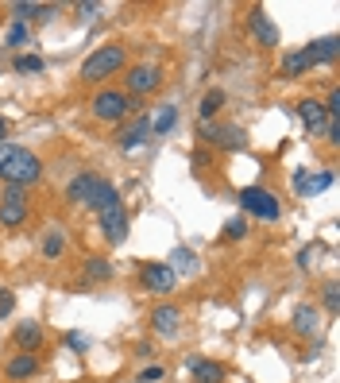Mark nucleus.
<instances>
[{
	"mask_svg": "<svg viewBox=\"0 0 340 383\" xmlns=\"http://www.w3.org/2000/svg\"><path fill=\"white\" fill-rule=\"evenodd\" d=\"M298 117H302V124H306L309 128V132H321V128L325 124H329V117H325V105H317V101L313 97H306V101H302V105H298Z\"/></svg>",
	"mask_w": 340,
	"mask_h": 383,
	"instance_id": "obj_17",
	"label": "nucleus"
},
{
	"mask_svg": "<svg viewBox=\"0 0 340 383\" xmlns=\"http://www.w3.org/2000/svg\"><path fill=\"white\" fill-rule=\"evenodd\" d=\"M329 186H332V171H321V175H317V178H306V186H302V194H306V198H309V194H321V190H329Z\"/></svg>",
	"mask_w": 340,
	"mask_h": 383,
	"instance_id": "obj_25",
	"label": "nucleus"
},
{
	"mask_svg": "<svg viewBox=\"0 0 340 383\" xmlns=\"http://www.w3.org/2000/svg\"><path fill=\"white\" fill-rule=\"evenodd\" d=\"M4 136H8V120L0 117V140H4Z\"/></svg>",
	"mask_w": 340,
	"mask_h": 383,
	"instance_id": "obj_36",
	"label": "nucleus"
},
{
	"mask_svg": "<svg viewBox=\"0 0 340 383\" xmlns=\"http://www.w3.org/2000/svg\"><path fill=\"white\" fill-rule=\"evenodd\" d=\"M62 252H66V233H62V229H50L47 240H43V256H47V259H59Z\"/></svg>",
	"mask_w": 340,
	"mask_h": 383,
	"instance_id": "obj_21",
	"label": "nucleus"
},
{
	"mask_svg": "<svg viewBox=\"0 0 340 383\" xmlns=\"http://www.w3.org/2000/svg\"><path fill=\"white\" fill-rule=\"evenodd\" d=\"M240 205L248 209L251 217H263V221H279V213H282L279 198H274L271 190H263V186H244V190H240Z\"/></svg>",
	"mask_w": 340,
	"mask_h": 383,
	"instance_id": "obj_5",
	"label": "nucleus"
},
{
	"mask_svg": "<svg viewBox=\"0 0 340 383\" xmlns=\"http://www.w3.org/2000/svg\"><path fill=\"white\" fill-rule=\"evenodd\" d=\"M329 143H340V124L337 120H329Z\"/></svg>",
	"mask_w": 340,
	"mask_h": 383,
	"instance_id": "obj_34",
	"label": "nucleus"
},
{
	"mask_svg": "<svg viewBox=\"0 0 340 383\" xmlns=\"http://www.w3.org/2000/svg\"><path fill=\"white\" fill-rule=\"evenodd\" d=\"M163 375H166L163 364H151V368H143V372H140V380H135V383H158Z\"/></svg>",
	"mask_w": 340,
	"mask_h": 383,
	"instance_id": "obj_30",
	"label": "nucleus"
},
{
	"mask_svg": "<svg viewBox=\"0 0 340 383\" xmlns=\"http://www.w3.org/2000/svg\"><path fill=\"white\" fill-rule=\"evenodd\" d=\"M93 186H97V175H93V171H85V175H77L74 182L66 186V198L74 201V205H89V198H93Z\"/></svg>",
	"mask_w": 340,
	"mask_h": 383,
	"instance_id": "obj_18",
	"label": "nucleus"
},
{
	"mask_svg": "<svg viewBox=\"0 0 340 383\" xmlns=\"http://www.w3.org/2000/svg\"><path fill=\"white\" fill-rule=\"evenodd\" d=\"M224 236H228V240H244V236H248V221H244V217H232V221L224 225Z\"/></svg>",
	"mask_w": 340,
	"mask_h": 383,
	"instance_id": "obj_27",
	"label": "nucleus"
},
{
	"mask_svg": "<svg viewBox=\"0 0 340 383\" xmlns=\"http://www.w3.org/2000/svg\"><path fill=\"white\" fill-rule=\"evenodd\" d=\"M306 59H302V50H290V55H286V59H282V74L286 78H298V74H306Z\"/></svg>",
	"mask_w": 340,
	"mask_h": 383,
	"instance_id": "obj_24",
	"label": "nucleus"
},
{
	"mask_svg": "<svg viewBox=\"0 0 340 383\" xmlns=\"http://www.w3.org/2000/svg\"><path fill=\"white\" fill-rule=\"evenodd\" d=\"M251 35L259 39V47H279V27L271 24V16L263 8L251 12Z\"/></svg>",
	"mask_w": 340,
	"mask_h": 383,
	"instance_id": "obj_14",
	"label": "nucleus"
},
{
	"mask_svg": "<svg viewBox=\"0 0 340 383\" xmlns=\"http://www.w3.org/2000/svg\"><path fill=\"white\" fill-rule=\"evenodd\" d=\"M186 372L193 375V383H224V368L205 356H186Z\"/></svg>",
	"mask_w": 340,
	"mask_h": 383,
	"instance_id": "obj_11",
	"label": "nucleus"
},
{
	"mask_svg": "<svg viewBox=\"0 0 340 383\" xmlns=\"http://www.w3.org/2000/svg\"><path fill=\"white\" fill-rule=\"evenodd\" d=\"M128 62V50L120 43H108V47H97L89 59L82 62V82H101V78L117 74L120 66Z\"/></svg>",
	"mask_w": 340,
	"mask_h": 383,
	"instance_id": "obj_3",
	"label": "nucleus"
},
{
	"mask_svg": "<svg viewBox=\"0 0 340 383\" xmlns=\"http://www.w3.org/2000/svg\"><path fill=\"white\" fill-rule=\"evenodd\" d=\"M77 12H82V16H93V12H101V4H89V0H85V4H77Z\"/></svg>",
	"mask_w": 340,
	"mask_h": 383,
	"instance_id": "obj_35",
	"label": "nucleus"
},
{
	"mask_svg": "<svg viewBox=\"0 0 340 383\" xmlns=\"http://www.w3.org/2000/svg\"><path fill=\"white\" fill-rule=\"evenodd\" d=\"M27 221V194L20 186H4V198H0V225L4 229H20Z\"/></svg>",
	"mask_w": 340,
	"mask_h": 383,
	"instance_id": "obj_6",
	"label": "nucleus"
},
{
	"mask_svg": "<svg viewBox=\"0 0 340 383\" xmlns=\"http://www.w3.org/2000/svg\"><path fill=\"white\" fill-rule=\"evenodd\" d=\"M85 279H93V283H108V279H112V263L101 259V256L85 259Z\"/></svg>",
	"mask_w": 340,
	"mask_h": 383,
	"instance_id": "obj_20",
	"label": "nucleus"
},
{
	"mask_svg": "<svg viewBox=\"0 0 340 383\" xmlns=\"http://www.w3.org/2000/svg\"><path fill=\"white\" fill-rule=\"evenodd\" d=\"M201 136H205L209 143H216V147H228V151H240L244 147V128L236 124H224V128H201Z\"/></svg>",
	"mask_w": 340,
	"mask_h": 383,
	"instance_id": "obj_13",
	"label": "nucleus"
},
{
	"mask_svg": "<svg viewBox=\"0 0 340 383\" xmlns=\"http://www.w3.org/2000/svg\"><path fill=\"white\" fill-rule=\"evenodd\" d=\"M147 136H151V120H147V117H135L132 128H124V132L117 136V143H120L124 151H135L143 140H147Z\"/></svg>",
	"mask_w": 340,
	"mask_h": 383,
	"instance_id": "obj_16",
	"label": "nucleus"
},
{
	"mask_svg": "<svg viewBox=\"0 0 340 383\" xmlns=\"http://www.w3.org/2000/svg\"><path fill=\"white\" fill-rule=\"evenodd\" d=\"M321 302H325V310H329V314H337V306H340V291H337V283H329L321 291Z\"/></svg>",
	"mask_w": 340,
	"mask_h": 383,
	"instance_id": "obj_29",
	"label": "nucleus"
},
{
	"mask_svg": "<svg viewBox=\"0 0 340 383\" xmlns=\"http://www.w3.org/2000/svg\"><path fill=\"white\" fill-rule=\"evenodd\" d=\"M151 329H155L158 337H175L178 329H182V310L170 306V302L155 306V310H151Z\"/></svg>",
	"mask_w": 340,
	"mask_h": 383,
	"instance_id": "obj_10",
	"label": "nucleus"
},
{
	"mask_svg": "<svg viewBox=\"0 0 340 383\" xmlns=\"http://www.w3.org/2000/svg\"><path fill=\"white\" fill-rule=\"evenodd\" d=\"M16 345H20V352H35L43 345V325L39 321H20L16 325Z\"/></svg>",
	"mask_w": 340,
	"mask_h": 383,
	"instance_id": "obj_19",
	"label": "nucleus"
},
{
	"mask_svg": "<svg viewBox=\"0 0 340 383\" xmlns=\"http://www.w3.org/2000/svg\"><path fill=\"white\" fill-rule=\"evenodd\" d=\"M0 178H4V186L27 190L43 178V159L31 155L27 147H16V143H0Z\"/></svg>",
	"mask_w": 340,
	"mask_h": 383,
	"instance_id": "obj_2",
	"label": "nucleus"
},
{
	"mask_svg": "<svg viewBox=\"0 0 340 383\" xmlns=\"http://www.w3.org/2000/svg\"><path fill=\"white\" fill-rule=\"evenodd\" d=\"M89 205L97 209V221H101V233H105V240H108V244H124L132 221H128V209H124V201H120L117 186L108 182V178H97Z\"/></svg>",
	"mask_w": 340,
	"mask_h": 383,
	"instance_id": "obj_1",
	"label": "nucleus"
},
{
	"mask_svg": "<svg viewBox=\"0 0 340 383\" xmlns=\"http://www.w3.org/2000/svg\"><path fill=\"white\" fill-rule=\"evenodd\" d=\"M35 372H39V356H35V352H20V356H12L8 364H4V375H8V380H31Z\"/></svg>",
	"mask_w": 340,
	"mask_h": 383,
	"instance_id": "obj_15",
	"label": "nucleus"
},
{
	"mask_svg": "<svg viewBox=\"0 0 340 383\" xmlns=\"http://www.w3.org/2000/svg\"><path fill=\"white\" fill-rule=\"evenodd\" d=\"M175 120H178V113H175V108H163V117H158V120H151V128H155V132L163 136V132H170V128H175Z\"/></svg>",
	"mask_w": 340,
	"mask_h": 383,
	"instance_id": "obj_28",
	"label": "nucleus"
},
{
	"mask_svg": "<svg viewBox=\"0 0 340 383\" xmlns=\"http://www.w3.org/2000/svg\"><path fill=\"white\" fill-rule=\"evenodd\" d=\"M193 263H198V256H193V252H186V248H175L170 252V259H166V267H170V271H193Z\"/></svg>",
	"mask_w": 340,
	"mask_h": 383,
	"instance_id": "obj_23",
	"label": "nucleus"
},
{
	"mask_svg": "<svg viewBox=\"0 0 340 383\" xmlns=\"http://www.w3.org/2000/svg\"><path fill=\"white\" fill-rule=\"evenodd\" d=\"M290 329L298 337H313L317 329H321V310L309 306V302H302V306L294 310V317H290Z\"/></svg>",
	"mask_w": 340,
	"mask_h": 383,
	"instance_id": "obj_12",
	"label": "nucleus"
},
{
	"mask_svg": "<svg viewBox=\"0 0 340 383\" xmlns=\"http://www.w3.org/2000/svg\"><path fill=\"white\" fill-rule=\"evenodd\" d=\"M143 287H147L151 294H170L175 291V283H178V275L170 271L166 263H143Z\"/></svg>",
	"mask_w": 340,
	"mask_h": 383,
	"instance_id": "obj_8",
	"label": "nucleus"
},
{
	"mask_svg": "<svg viewBox=\"0 0 340 383\" xmlns=\"http://www.w3.org/2000/svg\"><path fill=\"white\" fill-rule=\"evenodd\" d=\"M306 178H309V171H294V190L302 194V186H306Z\"/></svg>",
	"mask_w": 340,
	"mask_h": 383,
	"instance_id": "obj_33",
	"label": "nucleus"
},
{
	"mask_svg": "<svg viewBox=\"0 0 340 383\" xmlns=\"http://www.w3.org/2000/svg\"><path fill=\"white\" fill-rule=\"evenodd\" d=\"M12 310H16V294H12V291H0V321H4Z\"/></svg>",
	"mask_w": 340,
	"mask_h": 383,
	"instance_id": "obj_31",
	"label": "nucleus"
},
{
	"mask_svg": "<svg viewBox=\"0 0 340 383\" xmlns=\"http://www.w3.org/2000/svg\"><path fill=\"white\" fill-rule=\"evenodd\" d=\"M89 113L97 120H124L128 113H135V101L128 97V93H120V89H105V93L93 97Z\"/></svg>",
	"mask_w": 340,
	"mask_h": 383,
	"instance_id": "obj_4",
	"label": "nucleus"
},
{
	"mask_svg": "<svg viewBox=\"0 0 340 383\" xmlns=\"http://www.w3.org/2000/svg\"><path fill=\"white\" fill-rule=\"evenodd\" d=\"M24 39H27V27H24V24H20V20H16V24L8 27V47H20V43H24Z\"/></svg>",
	"mask_w": 340,
	"mask_h": 383,
	"instance_id": "obj_32",
	"label": "nucleus"
},
{
	"mask_svg": "<svg viewBox=\"0 0 340 383\" xmlns=\"http://www.w3.org/2000/svg\"><path fill=\"white\" fill-rule=\"evenodd\" d=\"M337 55H340L337 35H325V39L309 43V47L302 50V59H306V66H309V70H313V66H329V62H337Z\"/></svg>",
	"mask_w": 340,
	"mask_h": 383,
	"instance_id": "obj_9",
	"label": "nucleus"
},
{
	"mask_svg": "<svg viewBox=\"0 0 340 383\" xmlns=\"http://www.w3.org/2000/svg\"><path fill=\"white\" fill-rule=\"evenodd\" d=\"M221 108H224V89H209L201 97V120H213Z\"/></svg>",
	"mask_w": 340,
	"mask_h": 383,
	"instance_id": "obj_22",
	"label": "nucleus"
},
{
	"mask_svg": "<svg viewBox=\"0 0 340 383\" xmlns=\"http://www.w3.org/2000/svg\"><path fill=\"white\" fill-rule=\"evenodd\" d=\"M163 85V70L158 66H132L128 70V93L132 97H147Z\"/></svg>",
	"mask_w": 340,
	"mask_h": 383,
	"instance_id": "obj_7",
	"label": "nucleus"
},
{
	"mask_svg": "<svg viewBox=\"0 0 340 383\" xmlns=\"http://www.w3.org/2000/svg\"><path fill=\"white\" fill-rule=\"evenodd\" d=\"M43 66H47V62H43L39 55H20V59H16L20 74H43Z\"/></svg>",
	"mask_w": 340,
	"mask_h": 383,
	"instance_id": "obj_26",
	"label": "nucleus"
}]
</instances>
